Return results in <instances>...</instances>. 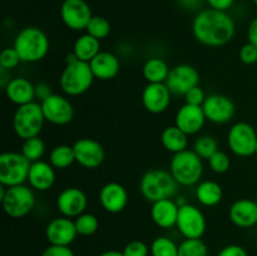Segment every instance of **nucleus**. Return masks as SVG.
Returning <instances> with one entry per match:
<instances>
[{"instance_id": "8", "label": "nucleus", "mask_w": 257, "mask_h": 256, "mask_svg": "<svg viewBox=\"0 0 257 256\" xmlns=\"http://www.w3.org/2000/svg\"><path fill=\"white\" fill-rule=\"evenodd\" d=\"M32 162L22 152H4L0 155V185L5 187L24 185L28 181Z\"/></svg>"}, {"instance_id": "38", "label": "nucleus", "mask_w": 257, "mask_h": 256, "mask_svg": "<svg viewBox=\"0 0 257 256\" xmlns=\"http://www.w3.org/2000/svg\"><path fill=\"white\" fill-rule=\"evenodd\" d=\"M22 63L19 54L14 47L5 48L0 53V68L2 70H12Z\"/></svg>"}, {"instance_id": "20", "label": "nucleus", "mask_w": 257, "mask_h": 256, "mask_svg": "<svg viewBox=\"0 0 257 256\" xmlns=\"http://www.w3.org/2000/svg\"><path fill=\"white\" fill-rule=\"evenodd\" d=\"M99 203L103 210L109 213H119L127 207L128 192L118 182H108L100 188Z\"/></svg>"}, {"instance_id": "6", "label": "nucleus", "mask_w": 257, "mask_h": 256, "mask_svg": "<svg viewBox=\"0 0 257 256\" xmlns=\"http://www.w3.org/2000/svg\"><path fill=\"white\" fill-rule=\"evenodd\" d=\"M94 79L89 63L75 60L73 63H67L60 74L59 85L67 95L78 97L89 90Z\"/></svg>"}, {"instance_id": "10", "label": "nucleus", "mask_w": 257, "mask_h": 256, "mask_svg": "<svg viewBox=\"0 0 257 256\" xmlns=\"http://www.w3.org/2000/svg\"><path fill=\"white\" fill-rule=\"evenodd\" d=\"M176 227L185 238H202L207 228V221L200 208L187 202L180 206Z\"/></svg>"}, {"instance_id": "45", "label": "nucleus", "mask_w": 257, "mask_h": 256, "mask_svg": "<svg viewBox=\"0 0 257 256\" xmlns=\"http://www.w3.org/2000/svg\"><path fill=\"white\" fill-rule=\"evenodd\" d=\"M210 5V8L220 12H227L231 7L233 5L235 0H206Z\"/></svg>"}, {"instance_id": "18", "label": "nucleus", "mask_w": 257, "mask_h": 256, "mask_svg": "<svg viewBox=\"0 0 257 256\" xmlns=\"http://www.w3.org/2000/svg\"><path fill=\"white\" fill-rule=\"evenodd\" d=\"M172 93L166 83H147L142 92V104L152 114L166 112L171 104Z\"/></svg>"}, {"instance_id": "14", "label": "nucleus", "mask_w": 257, "mask_h": 256, "mask_svg": "<svg viewBox=\"0 0 257 256\" xmlns=\"http://www.w3.org/2000/svg\"><path fill=\"white\" fill-rule=\"evenodd\" d=\"M75 162L87 170H95L104 162L105 152L103 146L93 138H80L73 145Z\"/></svg>"}, {"instance_id": "5", "label": "nucleus", "mask_w": 257, "mask_h": 256, "mask_svg": "<svg viewBox=\"0 0 257 256\" xmlns=\"http://www.w3.org/2000/svg\"><path fill=\"white\" fill-rule=\"evenodd\" d=\"M0 202L3 210L9 217H25L34 210V190L30 186L25 185L13 186V187H5L0 185Z\"/></svg>"}, {"instance_id": "25", "label": "nucleus", "mask_w": 257, "mask_h": 256, "mask_svg": "<svg viewBox=\"0 0 257 256\" xmlns=\"http://www.w3.org/2000/svg\"><path fill=\"white\" fill-rule=\"evenodd\" d=\"M95 79L110 80L118 75L120 70L119 58L110 52H100L89 63Z\"/></svg>"}, {"instance_id": "24", "label": "nucleus", "mask_w": 257, "mask_h": 256, "mask_svg": "<svg viewBox=\"0 0 257 256\" xmlns=\"http://www.w3.org/2000/svg\"><path fill=\"white\" fill-rule=\"evenodd\" d=\"M180 206L172 198L157 201L151 207V218L161 228H172L177 225Z\"/></svg>"}, {"instance_id": "16", "label": "nucleus", "mask_w": 257, "mask_h": 256, "mask_svg": "<svg viewBox=\"0 0 257 256\" xmlns=\"http://www.w3.org/2000/svg\"><path fill=\"white\" fill-rule=\"evenodd\" d=\"M78 236L75 222L69 217L59 216L48 222L45 227V237L49 245L70 246Z\"/></svg>"}, {"instance_id": "1", "label": "nucleus", "mask_w": 257, "mask_h": 256, "mask_svg": "<svg viewBox=\"0 0 257 256\" xmlns=\"http://www.w3.org/2000/svg\"><path fill=\"white\" fill-rule=\"evenodd\" d=\"M195 39L206 47H222L233 39L236 25L231 15L210 8L197 13L192 23Z\"/></svg>"}, {"instance_id": "42", "label": "nucleus", "mask_w": 257, "mask_h": 256, "mask_svg": "<svg viewBox=\"0 0 257 256\" xmlns=\"http://www.w3.org/2000/svg\"><path fill=\"white\" fill-rule=\"evenodd\" d=\"M42 256H75L70 246H58L49 245L44 251Z\"/></svg>"}, {"instance_id": "32", "label": "nucleus", "mask_w": 257, "mask_h": 256, "mask_svg": "<svg viewBox=\"0 0 257 256\" xmlns=\"http://www.w3.org/2000/svg\"><path fill=\"white\" fill-rule=\"evenodd\" d=\"M151 256H178V245L167 236H158L151 243Z\"/></svg>"}, {"instance_id": "12", "label": "nucleus", "mask_w": 257, "mask_h": 256, "mask_svg": "<svg viewBox=\"0 0 257 256\" xmlns=\"http://www.w3.org/2000/svg\"><path fill=\"white\" fill-rule=\"evenodd\" d=\"M43 114L47 122L54 125H65L72 122L74 117V108L70 100L64 95L53 93L50 97L40 102Z\"/></svg>"}, {"instance_id": "2", "label": "nucleus", "mask_w": 257, "mask_h": 256, "mask_svg": "<svg viewBox=\"0 0 257 256\" xmlns=\"http://www.w3.org/2000/svg\"><path fill=\"white\" fill-rule=\"evenodd\" d=\"M13 47L18 52L22 62L37 63L47 57L50 43L49 38L42 29L27 27L18 33Z\"/></svg>"}, {"instance_id": "43", "label": "nucleus", "mask_w": 257, "mask_h": 256, "mask_svg": "<svg viewBox=\"0 0 257 256\" xmlns=\"http://www.w3.org/2000/svg\"><path fill=\"white\" fill-rule=\"evenodd\" d=\"M217 256H248V253L241 245L231 243V245L225 246V247L218 252Z\"/></svg>"}, {"instance_id": "4", "label": "nucleus", "mask_w": 257, "mask_h": 256, "mask_svg": "<svg viewBox=\"0 0 257 256\" xmlns=\"http://www.w3.org/2000/svg\"><path fill=\"white\" fill-rule=\"evenodd\" d=\"M202 161L193 150H185L171 158L170 172L180 186L190 187L198 185L203 175Z\"/></svg>"}, {"instance_id": "23", "label": "nucleus", "mask_w": 257, "mask_h": 256, "mask_svg": "<svg viewBox=\"0 0 257 256\" xmlns=\"http://www.w3.org/2000/svg\"><path fill=\"white\" fill-rule=\"evenodd\" d=\"M7 98L12 103L19 105L35 102V85L29 79L23 77L13 78L4 85Z\"/></svg>"}, {"instance_id": "27", "label": "nucleus", "mask_w": 257, "mask_h": 256, "mask_svg": "<svg viewBox=\"0 0 257 256\" xmlns=\"http://www.w3.org/2000/svg\"><path fill=\"white\" fill-rule=\"evenodd\" d=\"M161 143L166 151L176 155L188 150V135H186L176 124L168 125L161 133Z\"/></svg>"}, {"instance_id": "30", "label": "nucleus", "mask_w": 257, "mask_h": 256, "mask_svg": "<svg viewBox=\"0 0 257 256\" xmlns=\"http://www.w3.org/2000/svg\"><path fill=\"white\" fill-rule=\"evenodd\" d=\"M49 162L55 170H65L75 163V156L73 146L59 145L55 146L49 155Z\"/></svg>"}, {"instance_id": "46", "label": "nucleus", "mask_w": 257, "mask_h": 256, "mask_svg": "<svg viewBox=\"0 0 257 256\" xmlns=\"http://www.w3.org/2000/svg\"><path fill=\"white\" fill-rule=\"evenodd\" d=\"M177 3L182 9L195 12V10L200 9L201 5L203 4V0H177Z\"/></svg>"}, {"instance_id": "49", "label": "nucleus", "mask_w": 257, "mask_h": 256, "mask_svg": "<svg viewBox=\"0 0 257 256\" xmlns=\"http://www.w3.org/2000/svg\"><path fill=\"white\" fill-rule=\"evenodd\" d=\"M255 155L257 156V145H256V150H255Z\"/></svg>"}, {"instance_id": "41", "label": "nucleus", "mask_w": 257, "mask_h": 256, "mask_svg": "<svg viewBox=\"0 0 257 256\" xmlns=\"http://www.w3.org/2000/svg\"><path fill=\"white\" fill-rule=\"evenodd\" d=\"M206 97H207V95L205 94V90H203L200 85H197V87L192 88V89H190L186 93L185 100L188 104L200 105V107H202V104L206 100Z\"/></svg>"}, {"instance_id": "40", "label": "nucleus", "mask_w": 257, "mask_h": 256, "mask_svg": "<svg viewBox=\"0 0 257 256\" xmlns=\"http://www.w3.org/2000/svg\"><path fill=\"white\" fill-rule=\"evenodd\" d=\"M240 60L243 64L252 65L257 63V47L251 43H246L241 47L240 53H238Z\"/></svg>"}, {"instance_id": "17", "label": "nucleus", "mask_w": 257, "mask_h": 256, "mask_svg": "<svg viewBox=\"0 0 257 256\" xmlns=\"http://www.w3.org/2000/svg\"><path fill=\"white\" fill-rule=\"evenodd\" d=\"M57 210L62 216L69 218H77L85 212L88 206V198L84 191L78 187H67L58 195Z\"/></svg>"}, {"instance_id": "22", "label": "nucleus", "mask_w": 257, "mask_h": 256, "mask_svg": "<svg viewBox=\"0 0 257 256\" xmlns=\"http://www.w3.org/2000/svg\"><path fill=\"white\" fill-rule=\"evenodd\" d=\"M55 168L47 161H37L30 166L28 182L34 191L45 192L54 186L55 182Z\"/></svg>"}, {"instance_id": "50", "label": "nucleus", "mask_w": 257, "mask_h": 256, "mask_svg": "<svg viewBox=\"0 0 257 256\" xmlns=\"http://www.w3.org/2000/svg\"><path fill=\"white\" fill-rule=\"evenodd\" d=\"M253 3H255V5L257 7V0H253Z\"/></svg>"}, {"instance_id": "34", "label": "nucleus", "mask_w": 257, "mask_h": 256, "mask_svg": "<svg viewBox=\"0 0 257 256\" xmlns=\"http://www.w3.org/2000/svg\"><path fill=\"white\" fill-rule=\"evenodd\" d=\"M74 222L78 231V235L80 236H92L99 228V220L93 213H82V215H79L75 218Z\"/></svg>"}, {"instance_id": "39", "label": "nucleus", "mask_w": 257, "mask_h": 256, "mask_svg": "<svg viewBox=\"0 0 257 256\" xmlns=\"http://www.w3.org/2000/svg\"><path fill=\"white\" fill-rule=\"evenodd\" d=\"M122 252L124 256H148L151 252V248L143 241L133 240L124 246Z\"/></svg>"}, {"instance_id": "26", "label": "nucleus", "mask_w": 257, "mask_h": 256, "mask_svg": "<svg viewBox=\"0 0 257 256\" xmlns=\"http://www.w3.org/2000/svg\"><path fill=\"white\" fill-rule=\"evenodd\" d=\"M195 195L201 205L206 206V207H213L222 201L223 191L220 183H217L216 181L206 180L198 183Z\"/></svg>"}, {"instance_id": "35", "label": "nucleus", "mask_w": 257, "mask_h": 256, "mask_svg": "<svg viewBox=\"0 0 257 256\" xmlns=\"http://www.w3.org/2000/svg\"><path fill=\"white\" fill-rule=\"evenodd\" d=\"M193 151L200 156L202 160H210L218 151V143L212 136H201L195 141Z\"/></svg>"}, {"instance_id": "19", "label": "nucleus", "mask_w": 257, "mask_h": 256, "mask_svg": "<svg viewBox=\"0 0 257 256\" xmlns=\"http://www.w3.org/2000/svg\"><path fill=\"white\" fill-rule=\"evenodd\" d=\"M206 120L207 119H206L202 107L185 103L176 113L175 124L186 135L192 136L202 130Z\"/></svg>"}, {"instance_id": "48", "label": "nucleus", "mask_w": 257, "mask_h": 256, "mask_svg": "<svg viewBox=\"0 0 257 256\" xmlns=\"http://www.w3.org/2000/svg\"><path fill=\"white\" fill-rule=\"evenodd\" d=\"M99 256H124V255H123L122 251H118V250H108V251H104V252L100 253Z\"/></svg>"}, {"instance_id": "47", "label": "nucleus", "mask_w": 257, "mask_h": 256, "mask_svg": "<svg viewBox=\"0 0 257 256\" xmlns=\"http://www.w3.org/2000/svg\"><path fill=\"white\" fill-rule=\"evenodd\" d=\"M247 39L248 43L257 47V18L250 23L247 28Z\"/></svg>"}, {"instance_id": "44", "label": "nucleus", "mask_w": 257, "mask_h": 256, "mask_svg": "<svg viewBox=\"0 0 257 256\" xmlns=\"http://www.w3.org/2000/svg\"><path fill=\"white\" fill-rule=\"evenodd\" d=\"M52 94V88H50V85L48 84V83L40 82L38 83V84H35V98L39 100V103L43 102L44 99H47V98L50 97Z\"/></svg>"}, {"instance_id": "31", "label": "nucleus", "mask_w": 257, "mask_h": 256, "mask_svg": "<svg viewBox=\"0 0 257 256\" xmlns=\"http://www.w3.org/2000/svg\"><path fill=\"white\" fill-rule=\"evenodd\" d=\"M45 142L37 136V137L28 138V140L23 141L22 145V151L25 158H27L29 162H37L43 158V156L45 155Z\"/></svg>"}, {"instance_id": "11", "label": "nucleus", "mask_w": 257, "mask_h": 256, "mask_svg": "<svg viewBox=\"0 0 257 256\" xmlns=\"http://www.w3.org/2000/svg\"><path fill=\"white\" fill-rule=\"evenodd\" d=\"M60 18L65 27L70 30L80 32L87 29L93 14L85 0H64L60 7Z\"/></svg>"}, {"instance_id": "9", "label": "nucleus", "mask_w": 257, "mask_h": 256, "mask_svg": "<svg viewBox=\"0 0 257 256\" xmlns=\"http://www.w3.org/2000/svg\"><path fill=\"white\" fill-rule=\"evenodd\" d=\"M227 145L231 152L238 157L253 156L257 145L255 128L247 122L235 123L227 133Z\"/></svg>"}, {"instance_id": "15", "label": "nucleus", "mask_w": 257, "mask_h": 256, "mask_svg": "<svg viewBox=\"0 0 257 256\" xmlns=\"http://www.w3.org/2000/svg\"><path fill=\"white\" fill-rule=\"evenodd\" d=\"M202 109L205 112L206 119L215 124H225L230 122L236 112L235 103L231 100V98L218 93L206 97Z\"/></svg>"}, {"instance_id": "28", "label": "nucleus", "mask_w": 257, "mask_h": 256, "mask_svg": "<svg viewBox=\"0 0 257 256\" xmlns=\"http://www.w3.org/2000/svg\"><path fill=\"white\" fill-rule=\"evenodd\" d=\"M100 52H102L100 40L92 37L88 33H84L79 38H77L74 45H73V53L75 54V57L78 58V60L85 63H90V60L94 59Z\"/></svg>"}, {"instance_id": "3", "label": "nucleus", "mask_w": 257, "mask_h": 256, "mask_svg": "<svg viewBox=\"0 0 257 256\" xmlns=\"http://www.w3.org/2000/svg\"><path fill=\"white\" fill-rule=\"evenodd\" d=\"M178 186L180 185L173 178L172 173L161 168L147 171L140 181L141 195L152 203L172 198L177 193Z\"/></svg>"}, {"instance_id": "51", "label": "nucleus", "mask_w": 257, "mask_h": 256, "mask_svg": "<svg viewBox=\"0 0 257 256\" xmlns=\"http://www.w3.org/2000/svg\"><path fill=\"white\" fill-rule=\"evenodd\" d=\"M256 227H257V226H256Z\"/></svg>"}, {"instance_id": "13", "label": "nucleus", "mask_w": 257, "mask_h": 256, "mask_svg": "<svg viewBox=\"0 0 257 256\" xmlns=\"http://www.w3.org/2000/svg\"><path fill=\"white\" fill-rule=\"evenodd\" d=\"M166 85L175 95H183L192 88L200 85V73L190 64H178L171 68Z\"/></svg>"}, {"instance_id": "29", "label": "nucleus", "mask_w": 257, "mask_h": 256, "mask_svg": "<svg viewBox=\"0 0 257 256\" xmlns=\"http://www.w3.org/2000/svg\"><path fill=\"white\" fill-rule=\"evenodd\" d=\"M170 67L162 58H151L143 64L142 73L147 83H166Z\"/></svg>"}, {"instance_id": "21", "label": "nucleus", "mask_w": 257, "mask_h": 256, "mask_svg": "<svg viewBox=\"0 0 257 256\" xmlns=\"http://www.w3.org/2000/svg\"><path fill=\"white\" fill-rule=\"evenodd\" d=\"M231 222L240 228L257 226V202L251 198H240L228 210Z\"/></svg>"}, {"instance_id": "37", "label": "nucleus", "mask_w": 257, "mask_h": 256, "mask_svg": "<svg viewBox=\"0 0 257 256\" xmlns=\"http://www.w3.org/2000/svg\"><path fill=\"white\" fill-rule=\"evenodd\" d=\"M208 166H210V168L215 173L222 175V173H226L230 170L231 158L227 153L218 150L217 152L208 160Z\"/></svg>"}, {"instance_id": "7", "label": "nucleus", "mask_w": 257, "mask_h": 256, "mask_svg": "<svg viewBox=\"0 0 257 256\" xmlns=\"http://www.w3.org/2000/svg\"><path fill=\"white\" fill-rule=\"evenodd\" d=\"M45 122L40 103L32 102L17 108L13 115V130L17 137L25 141L39 136Z\"/></svg>"}, {"instance_id": "33", "label": "nucleus", "mask_w": 257, "mask_h": 256, "mask_svg": "<svg viewBox=\"0 0 257 256\" xmlns=\"http://www.w3.org/2000/svg\"><path fill=\"white\" fill-rule=\"evenodd\" d=\"M178 256H208L207 245L202 238H185L178 245Z\"/></svg>"}, {"instance_id": "36", "label": "nucleus", "mask_w": 257, "mask_h": 256, "mask_svg": "<svg viewBox=\"0 0 257 256\" xmlns=\"http://www.w3.org/2000/svg\"><path fill=\"white\" fill-rule=\"evenodd\" d=\"M110 30H112V27H110L109 20L103 17H99V15H93L90 22L88 23L85 33L97 38L98 40H102L105 39L110 34Z\"/></svg>"}]
</instances>
